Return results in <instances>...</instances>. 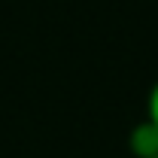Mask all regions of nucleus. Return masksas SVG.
Masks as SVG:
<instances>
[{
    "label": "nucleus",
    "instance_id": "nucleus-1",
    "mask_svg": "<svg viewBox=\"0 0 158 158\" xmlns=\"http://www.w3.org/2000/svg\"><path fill=\"white\" fill-rule=\"evenodd\" d=\"M128 146H131L134 158H155L158 155V125L146 116L140 122H134L131 131H128Z\"/></svg>",
    "mask_w": 158,
    "mask_h": 158
},
{
    "label": "nucleus",
    "instance_id": "nucleus-2",
    "mask_svg": "<svg viewBox=\"0 0 158 158\" xmlns=\"http://www.w3.org/2000/svg\"><path fill=\"white\" fill-rule=\"evenodd\" d=\"M146 118H152L158 125V79L152 82V88H149V98H146Z\"/></svg>",
    "mask_w": 158,
    "mask_h": 158
},
{
    "label": "nucleus",
    "instance_id": "nucleus-3",
    "mask_svg": "<svg viewBox=\"0 0 158 158\" xmlns=\"http://www.w3.org/2000/svg\"><path fill=\"white\" fill-rule=\"evenodd\" d=\"M155 158H158V155H155Z\"/></svg>",
    "mask_w": 158,
    "mask_h": 158
}]
</instances>
